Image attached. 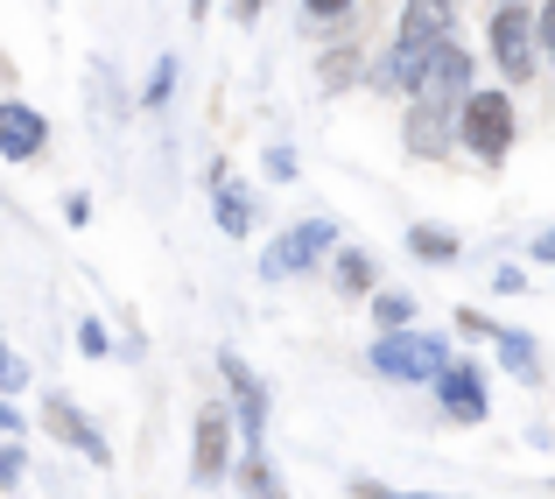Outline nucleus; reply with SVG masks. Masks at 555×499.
Wrapping results in <instances>:
<instances>
[{"label": "nucleus", "mask_w": 555, "mask_h": 499, "mask_svg": "<svg viewBox=\"0 0 555 499\" xmlns=\"http://www.w3.org/2000/svg\"><path fill=\"white\" fill-rule=\"evenodd\" d=\"M514 135H520V120H514V99H506V92H472L457 106V141L486 169H500L506 155H514Z\"/></svg>", "instance_id": "nucleus-1"}, {"label": "nucleus", "mask_w": 555, "mask_h": 499, "mask_svg": "<svg viewBox=\"0 0 555 499\" xmlns=\"http://www.w3.org/2000/svg\"><path fill=\"white\" fill-rule=\"evenodd\" d=\"M443 366H450V337L443 331H387V337H373V373L379 380L415 387V380H436Z\"/></svg>", "instance_id": "nucleus-2"}, {"label": "nucleus", "mask_w": 555, "mask_h": 499, "mask_svg": "<svg viewBox=\"0 0 555 499\" xmlns=\"http://www.w3.org/2000/svg\"><path fill=\"white\" fill-rule=\"evenodd\" d=\"M486 42H492V64H500L506 85H528L534 78V64H542V28H534V8H528V0L492 8Z\"/></svg>", "instance_id": "nucleus-3"}, {"label": "nucleus", "mask_w": 555, "mask_h": 499, "mask_svg": "<svg viewBox=\"0 0 555 499\" xmlns=\"http://www.w3.org/2000/svg\"><path fill=\"white\" fill-rule=\"evenodd\" d=\"M324 254H338V226H331V218H302V226L282 232V240H268L260 274H268V282H288V274H310Z\"/></svg>", "instance_id": "nucleus-4"}, {"label": "nucleus", "mask_w": 555, "mask_h": 499, "mask_svg": "<svg viewBox=\"0 0 555 499\" xmlns=\"http://www.w3.org/2000/svg\"><path fill=\"white\" fill-rule=\"evenodd\" d=\"M218 373L232 387V430L246 436V450H260V436H268V387L254 380V366L240 351H218Z\"/></svg>", "instance_id": "nucleus-5"}, {"label": "nucleus", "mask_w": 555, "mask_h": 499, "mask_svg": "<svg viewBox=\"0 0 555 499\" xmlns=\"http://www.w3.org/2000/svg\"><path fill=\"white\" fill-rule=\"evenodd\" d=\"M436 408H443L450 422H486V415H492L486 366H472V359H450L443 373H436Z\"/></svg>", "instance_id": "nucleus-6"}, {"label": "nucleus", "mask_w": 555, "mask_h": 499, "mask_svg": "<svg viewBox=\"0 0 555 499\" xmlns=\"http://www.w3.org/2000/svg\"><path fill=\"white\" fill-rule=\"evenodd\" d=\"M478 85H472V50H457V42H443V50L429 56V71H422L415 99H436V106H464Z\"/></svg>", "instance_id": "nucleus-7"}, {"label": "nucleus", "mask_w": 555, "mask_h": 499, "mask_svg": "<svg viewBox=\"0 0 555 499\" xmlns=\"http://www.w3.org/2000/svg\"><path fill=\"white\" fill-rule=\"evenodd\" d=\"M42 430L56 436V444H70V450H85V458L92 464H113V450H106V436L92 430V415H85L78 401H70V394H50V401H42Z\"/></svg>", "instance_id": "nucleus-8"}, {"label": "nucleus", "mask_w": 555, "mask_h": 499, "mask_svg": "<svg viewBox=\"0 0 555 499\" xmlns=\"http://www.w3.org/2000/svg\"><path fill=\"white\" fill-rule=\"evenodd\" d=\"M401 141H408V155H422V163H436V155L457 141V106H436V99H415L408 106V120H401Z\"/></svg>", "instance_id": "nucleus-9"}, {"label": "nucleus", "mask_w": 555, "mask_h": 499, "mask_svg": "<svg viewBox=\"0 0 555 499\" xmlns=\"http://www.w3.org/2000/svg\"><path fill=\"white\" fill-rule=\"evenodd\" d=\"M232 464V415L225 408H204L197 415V444H190V478L197 486H218Z\"/></svg>", "instance_id": "nucleus-10"}, {"label": "nucleus", "mask_w": 555, "mask_h": 499, "mask_svg": "<svg viewBox=\"0 0 555 499\" xmlns=\"http://www.w3.org/2000/svg\"><path fill=\"white\" fill-rule=\"evenodd\" d=\"M42 149H50V120L36 106H22V99H0V155L8 163H36Z\"/></svg>", "instance_id": "nucleus-11"}, {"label": "nucleus", "mask_w": 555, "mask_h": 499, "mask_svg": "<svg viewBox=\"0 0 555 499\" xmlns=\"http://www.w3.org/2000/svg\"><path fill=\"white\" fill-rule=\"evenodd\" d=\"M436 50H443V42H436ZM436 50H422V42H401V36H393V50L373 56V92H415Z\"/></svg>", "instance_id": "nucleus-12"}, {"label": "nucleus", "mask_w": 555, "mask_h": 499, "mask_svg": "<svg viewBox=\"0 0 555 499\" xmlns=\"http://www.w3.org/2000/svg\"><path fill=\"white\" fill-rule=\"evenodd\" d=\"M450 22H457V0H408L401 8V42L436 50V42H450Z\"/></svg>", "instance_id": "nucleus-13"}, {"label": "nucleus", "mask_w": 555, "mask_h": 499, "mask_svg": "<svg viewBox=\"0 0 555 499\" xmlns=\"http://www.w3.org/2000/svg\"><path fill=\"white\" fill-rule=\"evenodd\" d=\"M211 212H218V232H225V240H246V232H254V190H240V183H218Z\"/></svg>", "instance_id": "nucleus-14"}, {"label": "nucleus", "mask_w": 555, "mask_h": 499, "mask_svg": "<svg viewBox=\"0 0 555 499\" xmlns=\"http://www.w3.org/2000/svg\"><path fill=\"white\" fill-rule=\"evenodd\" d=\"M408 254L429 260V268H450V260L464 254V240H457L450 226H408Z\"/></svg>", "instance_id": "nucleus-15"}, {"label": "nucleus", "mask_w": 555, "mask_h": 499, "mask_svg": "<svg viewBox=\"0 0 555 499\" xmlns=\"http://www.w3.org/2000/svg\"><path fill=\"white\" fill-rule=\"evenodd\" d=\"M492 345H500V366L520 380V387H534V380H542V351H534V337H520V331H500Z\"/></svg>", "instance_id": "nucleus-16"}, {"label": "nucleus", "mask_w": 555, "mask_h": 499, "mask_svg": "<svg viewBox=\"0 0 555 499\" xmlns=\"http://www.w3.org/2000/svg\"><path fill=\"white\" fill-rule=\"evenodd\" d=\"M331 274H338V289L345 296H373V254H359V246H338V254H331Z\"/></svg>", "instance_id": "nucleus-17"}, {"label": "nucleus", "mask_w": 555, "mask_h": 499, "mask_svg": "<svg viewBox=\"0 0 555 499\" xmlns=\"http://www.w3.org/2000/svg\"><path fill=\"white\" fill-rule=\"evenodd\" d=\"M240 486L254 492V499H288V486H282V472H274V464L260 458V450H246V458H240Z\"/></svg>", "instance_id": "nucleus-18"}, {"label": "nucleus", "mask_w": 555, "mask_h": 499, "mask_svg": "<svg viewBox=\"0 0 555 499\" xmlns=\"http://www.w3.org/2000/svg\"><path fill=\"white\" fill-rule=\"evenodd\" d=\"M373 324H379V337L408 331V324H415V303H408L401 289H373Z\"/></svg>", "instance_id": "nucleus-19"}, {"label": "nucleus", "mask_w": 555, "mask_h": 499, "mask_svg": "<svg viewBox=\"0 0 555 499\" xmlns=\"http://www.w3.org/2000/svg\"><path fill=\"white\" fill-rule=\"evenodd\" d=\"M359 78V50H331L324 56V92H345Z\"/></svg>", "instance_id": "nucleus-20"}, {"label": "nucleus", "mask_w": 555, "mask_h": 499, "mask_svg": "<svg viewBox=\"0 0 555 499\" xmlns=\"http://www.w3.org/2000/svg\"><path fill=\"white\" fill-rule=\"evenodd\" d=\"M22 472H28V450L22 444H0V486H22Z\"/></svg>", "instance_id": "nucleus-21"}, {"label": "nucleus", "mask_w": 555, "mask_h": 499, "mask_svg": "<svg viewBox=\"0 0 555 499\" xmlns=\"http://www.w3.org/2000/svg\"><path fill=\"white\" fill-rule=\"evenodd\" d=\"M169 85H177V56H163V64H155V78H149V92H141V99H149V106H163Z\"/></svg>", "instance_id": "nucleus-22"}, {"label": "nucleus", "mask_w": 555, "mask_h": 499, "mask_svg": "<svg viewBox=\"0 0 555 499\" xmlns=\"http://www.w3.org/2000/svg\"><path fill=\"white\" fill-rule=\"evenodd\" d=\"M352 492L359 499H443V492H393V486H379V478H352Z\"/></svg>", "instance_id": "nucleus-23"}, {"label": "nucleus", "mask_w": 555, "mask_h": 499, "mask_svg": "<svg viewBox=\"0 0 555 499\" xmlns=\"http://www.w3.org/2000/svg\"><path fill=\"white\" fill-rule=\"evenodd\" d=\"M22 380H28V366H22V359H14V351H8V345H0V394H14V387H22Z\"/></svg>", "instance_id": "nucleus-24"}, {"label": "nucleus", "mask_w": 555, "mask_h": 499, "mask_svg": "<svg viewBox=\"0 0 555 499\" xmlns=\"http://www.w3.org/2000/svg\"><path fill=\"white\" fill-rule=\"evenodd\" d=\"M78 351H92V359H106V331H99V324H78Z\"/></svg>", "instance_id": "nucleus-25"}, {"label": "nucleus", "mask_w": 555, "mask_h": 499, "mask_svg": "<svg viewBox=\"0 0 555 499\" xmlns=\"http://www.w3.org/2000/svg\"><path fill=\"white\" fill-rule=\"evenodd\" d=\"M302 8H310V22H338V14L352 8V0H302Z\"/></svg>", "instance_id": "nucleus-26"}, {"label": "nucleus", "mask_w": 555, "mask_h": 499, "mask_svg": "<svg viewBox=\"0 0 555 499\" xmlns=\"http://www.w3.org/2000/svg\"><path fill=\"white\" fill-rule=\"evenodd\" d=\"M534 28H542V50L555 56V0H548V8H534Z\"/></svg>", "instance_id": "nucleus-27"}, {"label": "nucleus", "mask_w": 555, "mask_h": 499, "mask_svg": "<svg viewBox=\"0 0 555 499\" xmlns=\"http://www.w3.org/2000/svg\"><path fill=\"white\" fill-rule=\"evenodd\" d=\"M534 260H555V226L542 232V240H534Z\"/></svg>", "instance_id": "nucleus-28"}, {"label": "nucleus", "mask_w": 555, "mask_h": 499, "mask_svg": "<svg viewBox=\"0 0 555 499\" xmlns=\"http://www.w3.org/2000/svg\"><path fill=\"white\" fill-rule=\"evenodd\" d=\"M22 430V415H14V408H0V436H14Z\"/></svg>", "instance_id": "nucleus-29"}, {"label": "nucleus", "mask_w": 555, "mask_h": 499, "mask_svg": "<svg viewBox=\"0 0 555 499\" xmlns=\"http://www.w3.org/2000/svg\"><path fill=\"white\" fill-rule=\"evenodd\" d=\"M232 14H240V22H254V14H260V0H232Z\"/></svg>", "instance_id": "nucleus-30"}, {"label": "nucleus", "mask_w": 555, "mask_h": 499, "mask_svg": "<svg viewBox=\"0 0 555 499\" xmlns=\"http://www.w3.org/2000/svg\"><path fill=\"white\" fill-rule=\"evenodd\" d=\"M190 14H197V22H204V14H211V0H190Z\"/></svg>", "instance_id": "nucleus-31"}, {"label": "nucleus", "mask_w": 555, "mask_h": 499, "mask_svg": "<svg viewBox=\"0 0 555 499\" xmlns=\"http://www.w3.org/2000/svg\"><path fill=\"white\" fill-rule=\"evenodd\" d=\"M0 78H8V64H0Z\"/></svg>", "instance_id": "nucleus-32"}]
</instances>
